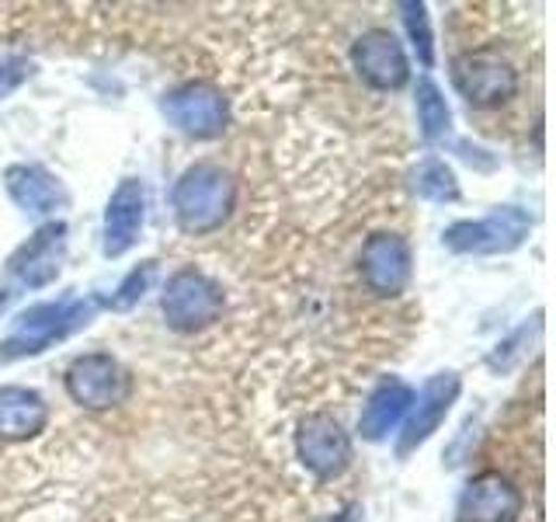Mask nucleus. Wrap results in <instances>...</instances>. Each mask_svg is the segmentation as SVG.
I'll list each match as a JSON object with an SVG mask.
<instances>
[{"mask_svg":"<svg viewBox=\"0 0 556 522\" xmlns=\"http://www.w3.org/2000/svg\"><path fill=\"white\" fill-rule=\"evenodd\" d=\"M237 202L233 174L219 164L188 167L174 185V216L185 234H213L226 223Z\"/></svg>","mask_w":556,"mask_h":522,"instance_id":"1","label":"nucleus"},{"mask_svg":"<svg viewBox=\"0 0 556 522\" xmlns=\"http://www.w3.org/2000/svg\"><path fill=\"white\" fill-rule=\"evenodd\" d=\"M98 313V300H60V303H39L28 307L14 321V331L0 341V362L31 359L46 352L49 345L70 338L74 331L87 327Z\"/></svg>","mask_w":556,"mask_h":522,"instance_id":"2","label":"nucleus"},{"mask_svg":"<svg viewBox=\"0 0 556 522\" xmlns=\"http://www.w3.org/2000/svg\"><path fill=\"white\" fill-rule=\"evenodd\" d=\"M532 220L518 206H497L483 220H459L445 226L442 244L452 254H508L526 244Z\"/></svg>","mask_w":556,"mask_h":522,"instance_id":"3","label":"nucleus"},{"mask_svg":"<svg viewBox=\"0 0 556 522\" xmlns=\"http://www.w3.org/2000/svg\"><path fill=\"white\" fill-rule=\"evenodd\" d=\"M164 321L174 331H202L223 313V289L216 278H208L199 269H181L167 278L164 296H161Z\"/></svg>","mask_w":556,"mask_h":522,"instance_id":"4","label":"nucleus"},{"mask_svg":"<svg viewBox=\"0 0 556 522\" xmlns=\"http://www.w3.org/2000/svg\"><path fill=\"white\" fill-rule=\"evenodd\" d=\"M452 84H456V91L469 104L494 109V104L515 98L518 70L511 66L508 57H501L497 49H477V52H463V57L452 63Z\"/></svg>","mask_w":556,"mask_h":522,"instance_id":"5","label":"nucleus"},{"mask_svg":"<svg viewBox=\"0 0 556 522\" xmlns=\"http://www.w3.org/2000/svg\"><path fill=\"white\" fill-rule=\"evenodd\" d=\"M66 394L87 411H109L129 394V376L109 352L77 356L66 370Z\"/></svg>","mask_w":556,"mask_h":522,"instance_id":"6","label":"nucleus"},{"mask_svg":"<svg viewBox=\"0 0 556 522\" xmlns=\"http://www.w3.org/2000/svg\"><path fill=\"white\" fill-rule=\"evenodd\" d=\"M295 457L317 481H330L352 463V439L341 428L338 418L309 414L295 428Z\"/></svg>","mask_w":556,"mask_h":522,"instance_id":"7","label":"nucleus"},{"mask_svg":"<svg viewBox=\"0 0 556 522\" xmlns=\"http://www.w3.org/2000/svg\"><path fill=\"white\" fill-rule=\"evenodd\" d=\"M164 115L188 136L213 139L226 129V122H230V104H226L219 87L195 80V84L174 87L164 98Z\"/></svg>","mask_w":556,"mask_h":522,"instance_id":"8","label":"nucleus"},{"mask_svg":"<svg viewBox=\"0 0 556 522\" xmlns=\"http://www.w3.org/2000/svg\"><path fill=\"white\" fill-rule=\"evenodd\" d=\"M352 63L355 74L376 87V91H400L410 80V63L400 39L387 28H369L362 32L352 46Z\"/></svg>","mask_w":556,"mask_h":522,"instance_id":"9","label":"nucleus"},{"mask_svg":"<svg viewBox=\"0 0 556 522\" xmlns=\"http://www.w3.org/2000/svg\"><path fill=\"white\" fill-rule=\"evenodd\" d=\"M66 261V223L49 220L35 231L22 248L8 258V272L28 289H42L56 283Z\"/></svg>","mask_w":556,"mask_h":522,"instance_id":"10","label":"nucleus"},{"mask_svg":"<svg viewBox=\"0 0 556 522\" xmlns=\"http://www.w3.org/2000/svg\"><path fill=\"white\" fill-rule=\"evenodd\" d=\"M358 272H362V283L376 296H400L407 289L410 272H414L410 244L400 234H372L362 244Z\"/></svg>","mask_w":556,"mask_h":522,"instance_id":"11","label":"nucleus"},{"mask_svg":"<svg viewBox=\"0 0 556 522\" xmlns=\"http://www.w3.org/2000/svg\"><path fill=\"white\" fill-rule=\"evenodd\" d=\"M521 509H526V498L518 487L497 470H483L463 487L456 522H518Z\"/></svg>","mask_w":556,"mask_h":522,"instance_id":"12","label":"nucleus"},{"mask_svg":"<svg viewBox=\"0 0 556 522\" xmlns=\"http://www.w3.org/2000/svg\"><path fill=\"white\" fill-rule=\"evenodd\" d=\"M459 390H463V380L456 373H434L425 383L421 394H417V400L410 405V418H407L404 432H400V443H396L400 457H410L417 446H425L431 435L439 432L448 408L456 405Z\"/></svg>","mask_w":556,"mask_h":522,"instance_id":"13","label":"nucleus"},{"mask_svg":"<svg viewBox=\"0 0 556 522\" xmlns=\"http://www.w3.org/2000/svg\"><path fill=\"white\" fill-rule=\"evenodd\" d=\"M147 220V188L139 178H126L118 182V188L112 191L109 206H104V254L109 258H122L126 251L136 248L139 231H143Z\"/></svg>","mask_w":556,"mask_h":522,"instance_id":"14","label":"nucleus"},{"mask_svg":"<svg viewBox=\"0 0 556 522\" xmlns=\"http://www.w3.org/2000/svg\"><path fill=\"white\" fill-rule=\"evenodd\" d=\"M4 185L14 206L25 209L28 216H49L66 206L63 182L42 164H11L4 171Z\"/></svg>","mask_w":556,"mask_h":522,"instance_id":"15","label":"nucleus"},{"mask_svg":"<svg viewBox=\"0 0 556 522\" xmlns=\"http://www.w3.org/2000/svg\"><path fill=\"white\" fill-rule=\"evenodd\" d=\"M410 405H414V390L404 380H396V376L382 380L358 414V435L365 443H382L400 422H404Z\"/></svg>","mask_w":556,"mask_h":522,"instance_id":"16","label":"nucleus"},{"mask_svg":"<svg viewBox=\"0 0 556 522\" xmlns=\"http://www.w3.org/2000/svg\"><path fill=\"white\" fill-rule=\"evenodd\" d=\"M49 422V405L28 387H0V439L22 443L39 435Z\"/></svg>","mask_w":556,"mask_h":522,"instance_id":"17","label":"nucleus"},{"mask_svg":"<svg viewBox=\"0 0 556 522\" xmlns=\"http://www.w3.org/2000/svg\"><path fill=\"white\" fill-rule=\"evenodd\" d=\"M410 185L417 196L428 202H456L459 199V182L442 157H425V161L414 167Z\"/></svg>","mask_w":556,"mask_h":522,"instance_id":"18","label":"nucleus"},{"mask_svg":"<svg viewBox=\"0 0 556 522\" xmlns=\"http://www.w3.org/2000/svg\"><path fill=\"white\" fill-rule=\"evenodd\" d=\"M417 122H421V136L428 144H439L452 129V112L439 91V84L421 80L417 84Z\"/></svg>","mask_w":556,"mask_h":522,"instance_id":"19","label":"nucleus"},{"mask_svg":"<svg viewBox=\"0 0 556 522\" xmlns=\"http://www.w3.org/2000/svg\"><path fill=\"white\" fill-rule=\"evenodd\" d=\"M396 11L404 14V28L410 35V46L417 52V60H421V66H431L434 63V42H431L428 8L414 4V0H404V4H396Z\"/></svg>","mask_w":556,"mask_h":522,"instance_id":"20","label":"nucleus"},{"mask_svg":"<svg viewBox=\"0 0 556 522\" xmlns=\"http://www.w3.org/2000/svg\"><path fill=\"white\" fill-rule=\"evenodd\" d=\"M153 275H156V261H143L139 269H132V272L115 286V293L109 296V307H112V310H132L139 300H143V293L150 289Z\"/></svg>","mask_w":556,"mask_h":522,"instance_id":"21","label":"nucleus"},{"mask_svg":"<svg viewBox=\"0 0 556 522\" xmlns=\"http://www.w3.org/2000/svg\"><path fill=\"white\" fill-rule=\"evenodd\" d=\"M31 77V63L22 60V57H8V60H0V98H8L11 91L22 80Z\"/></svg>","mask_w":556,"mask_h":522,"instance_id":"22","label":"nucleus"},{"mask_svg":"<svg viewBox=\"0 0 556 522\" xmlns=\"http://www.w3.org/2000/svg\"><path fill=\"white\" fill-rule=\"evenodd\" d=\"M358 512H362V509H358V505H348V509H344V512H338L334 519H327V522H355V519H358Z\"/></svg>","mask_w":556,"mask_h":522,"instance_id":"23","label":"nucleus"},{"mask_svg":"<svg viewBox=\"0 0 556 522\" xmlns=\"http://www.w3.org/2000/svg\"><path fill=\"white\" fill-rule=\"evenodd\" d=\"M8 303H11V289H8L4 283H0V313L8 310Z\"/></svg>","mask_w":556,"mask_h":522,"instance_id":"24","label":"nucleus"}]
</instances>
